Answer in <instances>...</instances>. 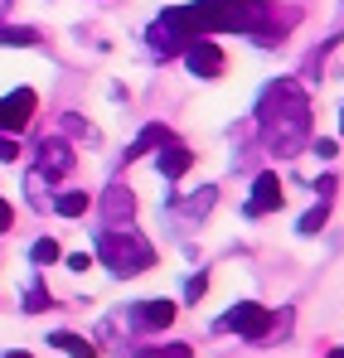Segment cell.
Returning a JSON list of instances; mask_svg holds the SVG:
<instances>
[{
    "label": "cell",
    "mask_w": 344,
    "mask_h": 358,
    "mask_svg": "<svg viewBox=\"0 0 344 358\" xmlns=\"http://www.w3.org/2000/svg\"><path fill=\"white\" fill-rule=\"evenodd\" d=\"M325 358H344V349H330V354H325Z\"/></svg>",
    "instance_id": "26"
},
{
    "label": "cell",
    "mask_w": 344,
    "mask_h": 358,
    "mask_svg": "<svg viewBox=\"0 0 344 358\" xmlns=\"http://www.w3.org/2000/svg\"><path fill=\"white\" fill-rule=\"evenodd\" d=\"M257 121H262V136H267V145H272L277 155H301L305 141H310V102H305V92H301L291 78L272 83V87L262 92Z\"/></svg>",
    "instance_id": "2"
},
{
    "label": "cell",
    "mask_w": 344,
    "mask_h": 358,
    "mask_svg": "<svg viewBox=\"0 0 344 358\" xmlns=\"http://www.w3.org/2000/svg\"><path fill=\"white\" fill-rule=\"evenodd\" d=\"M25 310H49V291H29L25 296Z\"/></svg>",
    "instance_id": "21"
},
{
    "label": "cell",
    "mask_w": 344,
    "mask_h": 358,
    "mask_svg": "<svg viewBox=\"0 0 344 358\" xmlns=\"http://www.w3.org/2000/svg\"><path fill=\"white\" fill-rule=\"evenodd\" d=\"M335 150H340L335 141H315V155H320V160H335Z\"/></svg>",
    "instance_id": "22"
},
{
    "label": "cell",
    "mask_w": 344,
    "mask_h": 358,
    "mask_svg": "<svg viewBox=\"0 0 344 358\" xmlns=\"http://www.w3.org/2000/svg\"><path fill=\"white\" fill-rule=\"evenodd\" d=\"M15 160H20V145L10 131H0V165H15Z\"/></svg>",
    "instance_id": "19"
},
{
    "label": "cell",
    "mask_w": 344,
    "mask_h": 358,
    "mask_svg": "<svg viewBox=\"0 0 344 358\" xmlns=\"http://www.w3.org/2000/svg\"><path fill=\"white\" fill-rule=\"evenodd\" d=\"M223 329H238L242 339H267L272 334V310L267 305H252V300H242V305H233L228 315H223Z\"/></svg>",
    "instance_id": "4"
},
{
    "label": "cell",
    "mask_w": 344,
    "mask_h": 358,
    "mask_svg": "<svg viewBox=\"0 0 344 358\" xmlns=\"http://www.w3.org/2000/svg\"><path fill=\"white\" fill-rule=\"evenodd\" d=\"M204 291H209V276H189V286H184V296H189V300H199Z\"/></svg>",
    "instance_id": "20"
},
{
    "label": "cell",
    "mask_w": 344,
    "mask_h": 358,
    "mask_svg": "<svg viewBox=\"0 0 344 358\" xmlns=\"http://www.w3.org/2000/svg\"><path fill=\"white\" fill-rule=\"evenodd\" d=\"M107 228H112L116 218H131V189H107Z\"/></svg>",
    "instance_id": "11"
},
{
    "label": "cell",
    "mask_w": 344,
    "mask_h": 358,
    "mask_svg": "<svg viewBox=\"0 0 344 358\" xmlns=\"http://www.w3.org/2000/svg\"><path fill=\"white\" fill-rule=\"evenodd\" d=\"M5 358H29V354H25V349H10V354H5Z\"/></svg>",
    "instance_id": "25"
},
{
    "label": "cell",
    "mask_w": 344,
    "mask_h": 358,
    "mask_svg": "<svg viewBox=\"0 0 344 358\" xmlns=\"http://www.w3.org/2000/svg\"><path fill=\"white\" fill-rule=\"evenodd\" d=\"M325 218H330V208H325V203H315V208L301 218V233H305V238H315V233L325 228Z\"/></svg>",
    "instance_id": "16"
},
{
    "label": "cell",
    "mask_w": 344,
    "mask_h": 358,
    "mask_svg": "<svg viewBox=\"0 0 344 358\" xmlns=\"http://www.w3.org/2000/svg\"><path fill=\"white\" fill-rule=\"evenodd\" d=\"M184 63H189L199 78H219V73H223V49L209 44V39H194V44H184Z\"/></svg>",
    "instance_id": "6"
},
{
    "label": "cell",
    "mask_w": 344,
    "mask_h": 358,
    "mask_svg": "<svg viewBox=\"0 0 344 358\" xmlns=\"http://www.w3.org/2000/svg\"><path fill=\"white\" fill-rule=\"evenodd\" d=\"M68 170H73V150L63 141L39 145V175H68Z\"/></svg>",
    "instance_id": "9"
},
{
    "label": "cell",
    "mask_w": 344,
    "mask_h": 358,
    "mask_svg": "<svg viewBox=\"0 0 344 358\" xmlns=\"http://www.w3.org/2000/svg\"><path fill=\"white\" fill-rule=\"evenodd\" d=\"M97 257H102V266H112L116 276H141L151 262H156V247L141 238L136 228H102L97 233Z\"/></svg>",
    "instance_id": "3"
},
{
    "label": "cell",
    "mask_w": 344,
    "mask_h": 358,
    "mask_svg": "<svg viewBox=\"0 0 344 358\" xmlns=\"http://www.w3.org/2000/svg\"><path fill=\"white\" fill-rule=\"evenodd\" d=\"M49 344H58L63 354H73V358H92V354H97V349H92V344H88L83 334H54Z\"/></svg>",
    "instance_id": "13"
},
{
    "label": "cell",
    "mask_w": 344,
    "mask_h": 358,
    "mask_svg": "<svg viewBox=\"0 0 344 358\" xmlns=\"http://www.w3.org/2000/svg\"><path fill=\"white\" fill-rule=\"evenodd\" d=\"M88 203H92V199H88V194H78V189H73V194H58V199H54V208L63 213V218H83V213H88Z\"/></svg>",
    "instance_id": "12"
},
{
    "label": "cell",
    "mask_w": 344,
    "mask_h": 358,
    "mask_svg": "<svg viewBox=\"0 0 344 358\" xmlns=\"http://www.w3.org/2000/svg\"><path fill=\"white\" fill-rule=\"evenodd\" d=\"M194 165V150H184V145H170V150H160V175L165 179H179L184 170Z\"/></svg>",
    "instance_id": "10"
},
{
    "label": "cell",
    "mask_w": 344,
    "mask_h": 358,
    "mask_svg": "<svg viewBox=\"0 0 344 358\" xmlns=\"http://www.w3.org/2000/svg\"><path fill=\"white\" fill-rule=\"evenodd\" d=\"M29 257L39 262V266H49V262H58V242H49V238H39L34 247H29Z\"/></svg>",
    "instance_id": "18"
},
{
    "label": "cell",
    "mask_w": 344,
    "mask_h": 358,
    "mask_svg": "<svg viewBox=\"0 0 344 358\" xmlns=\"http://www.w3.org/2000/svg\"><path fill=\"white\" fill-rule=\"evenodd\" d=\"M272 208H282V179L267 170V175H257V184H252L247 213H252V218H262V213H272Z\"/></svg>",
    "instance_id": "7"
},
{
    "label": "cell",
    "mask_w": 344,
    "mask_h": 358,
    "mask_svg": "<svg viewBox=\"0 0 344 358\" xmlns=\"http://www.w3.org/2000/svg\"><path fill=\"white\" fill-rule=\"evenodd\" d=\"M160 141H170V136H165L160 126H151V131H141V136H136V145L126 150V160H136V155H146V150H151V145H160Z\"/></svg>",
    "instance_id": "14"
},
{
    "label": "cell",
    "mask_w": 344,
    "mask_h": 358,
    "mask_svg": "<svg viewBox=\"0 0 344 358\" xmlns=\"http://www.w3.org/2000/svg\"><path fill=\"white\" fill-rule=\"evenodd\" d=\"M170 320H174L170 300H141V305H131V324L136 329H165Z\"/></svg>",
    "instance_id": "8"
},
{
    "label": "cell",
    "mask_w": 344,
    "mask_h": 358,
    "mask_svg": "<svg viewBox=\"0 0 344 358\" xmlns=\"http://www.w3.org/2000/svg\"><path fill=\"white\" fill-rule=\"evenodd\" d=\"M68 266H73V271H88V266H92V257H88V252H73V257H68Z\"/></svg>",
    "instance_id": "23"
},
{
    "label": "cell",
    "mask_w": 344,
    "mask_h": 358,
    "mask_svg": "<svg viewBox=\"0 0 344 358\" xmlns=\"http://www.w3.org/2000/svg\"><path fill=\"white\" fill-rule=\"evenodd\" d=\"M131 358H194L189 344H160V349H136Z\"/></svg>",
    "instance_id": "15"
},
{
    "label": "cell",
    "mask_w": 344,
    "mask_h": 358,
    "mask_svg": "<svg viewBox=\"0 0 344 358\" xmlns=\"http://www.w3.org/2000/svg\"><path fill=\"white\" fill-rule=\"evenodd\" d=\"M267 20H272V5H257V0H199V5H179L165 10L156 24H151V44L160 54H174L204 34H219V29H238V34H267Z\"/></svg>",
    "instance_id": "1"
},
{
    "label": "cell",
    "mask_w": 344,
    "mask_h": 358,
    "mask_svg": "<svg viewBox=\"0 0 344 358\" xmlns=\"http://www.w3.org/2000/svg\"><path fill=\"white\" fill-rule=\"evenodd\" d=\"M0 44H15V49H29V44H39V34H34V29H0Z\"/></svg>",
    "instance_id": "17"
},
{
    "label": "cell",
    "mask_w": 344,
    "mask_h": 358,
    "mask_svg": "<svg viewBox=\"0 0 344 358\" xmlns=\"http://www.w3.org/2000/svg\"><path fill=\"white\" fill-rule=\"evenodd\" d=\"M34 102H39V97H34V87H15L10 97H0V131H10V136H15V131H25L29 117H34Z\"/></svg>",
    "instance_id": "5"
},
{
    "label": "cell",
    "mask_w": 344,
    "mask_h": 358,
    "mask_svg": "<svg viewBox=\"0 0 344 358\" xmlns=\"http://www.w3.org/2000/svg\"><path fill=\"white\" fill-rule=\"evenodd\" d=\"M340 131H344V112H340Z\"/></svg>",
    "instance_id": "27"
},
{
    "label": "cell",
    "mask_w": 344,
    "mask_h": 358,
    "mask_svg": "<svg viewBox=\"0 0 344 358\" xmlns=\"http://www.w3.org/2000/svg\"><path fill=\"white\" fill-rule=\"evenodd\" d=\"M10 218H15V213H10V203H5V199H0V233H5V228H10Z\"/></svg>",
    "instance_id": "24"
}]
</instances>
